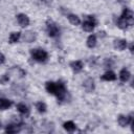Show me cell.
Returning <instances> with one entry per match:
<instances>
[{"mask_svg":"<svg viewBox=\"0 0 134 134\" xmlns=\"http://www.w3.org/2000/svg\"><path fill=\"white\" fill-rule=\"evenodd\" d=\"M43 3H45V4H50L51 2H52V0H41Z\"/></svg>","mask_w":134,"mask_h":134,"instance_id":"obj_30","label":"cell"},{"mask_svg":"<svg viewBox=\"0 0 134 134\" xmlns=\"http://www.w3.org/2000/svg\"><path fill=\"white\" fill-rule=\"evenodd\" d=\"M67 18H68V21H69L72 25H74V26H77V25H80V23H81V19H80L76 15H74V14H68V15H67Z\"/></svg>","mask_w":134,"mask_h":134,"instance_id":"obj_19","label":"cell"},{"mask_svg":"<svg viewBox=\"0 0 134 134\" xmlns=\"http://www.w3.org/2000/svg\"><path fill=\"white\" fill-rule=\"evenodd\" d=\"M20 38H21V32L20 31H14V32H12L9 35L8 41H9V43L14 44V43H17L20 40Z\"/></svg>","mask_w":134,"mask_h":134,"instance_id":"obj_21","label":"cell"},{"mask_svg":"<svg viewBox=\"0 0 134 134\" xmlns=\"http://www.w3.org/2000/svg\"><path fill=\"white\" fill-rule=\"evenodd\" d=\"M36 109L38 110V112L40 113H45L46 112V109H47V106L45 103L43 102H37L36 103Z\"/></svg>","mask_w":134,"mask_h":134,"instance_id":"obj_24","label":"cell"},{"mask_svg":"<svg viewBox=\"0 0 134 134\" xmlns=\"http://www.w3.org/2000/svg\"><path fill=\"white\" fill-rule=\"evenodd\" d=\"M129 49H130V51L133 53V43H130V44H129Z\"/></svg>","mask_w":134,"mask_h":134,"instance_id":"obj_31","label":"cell"},{"mask_svg":"<svg viewBox=\"0 0 134 134\" xmlns=\"http://www.w3.org/2000/svg\"><path fill=\"white\" fill-rule=\"evenodd\" d=\"M54 95L57 96L58 102H60V103L66 100V98H67V89H66L65 84L63 82L59 81L57 83V90H55Z\"/></svg>","mask_w":134,"mask_h":134,"instance_id":"obj_3","label":"cell"},{"mask_svg":"<svg viewBox=\"0 0 134 134\" xmlns=\"http://www.w3.org/2000/svg\"><path fill=\"white\" fill-rule=\"evenodd\" d=\"M5 62V57L2 52H0V64H3Z\"/></svg>","mask_w":134,"mask_h":134,"instance_id":"obj_27","label":"cell"},{"mask_svg":"<svg viewBox=\"0 0 134 134\" xmlns=\"http://www.w3.org/2000/svg\"><path fill=\"white\" fill-rule=\"evenodd\" d=\"M117 122H118V125H119L120 127H127V126L129 125L128 116L122 115V114L118 115V117H117Z\"/></svg>","mask_w":134,"mask_h":134,"instance_id":"obj_22","label":"cell"},{"mask_svg":"<svg viewBox=\"0 0 134 134\" xmlns=\"http://www.w3.org/2000/svg\"><path fill=\"white\" fill-rule=\"evenodd\" d=\"M12 122L17 125H22V118L20 116H12Z\"/></svg>","mask_w":134,"mask_h":134,"instance_id":"obj_26","label":"cell"},{"mask_svg":"<svg viewBox=\"0 0 134 134\" xmlns=\"http://www.w3.org/2000/svg\"><path fill=\"white\" fill-rule=\"evenodd\" d=\"M116 25H117V27H119L120 29H127L129 26H131L130 22H129L127 19L122 18V17H119V18H118V20H117V22H116Z\"/></svg>","mask_w":134,"mask_h":134,"instance_id":"obj_15","label":"cell"},{"mask_svg":"<svg viewBox=\"0 0 134 134\" xmlns=\"http://www.w3.org/2000/svg\"><path fill=\"white\" fill-rule=\"evenodd\" d=\"M45 89H46V91L48 93L54 95L55 90H57V83H54V82H47L45 84Z\"/></svg>","mask_w":134,"mask_h":134,"instance_id":"obj_17","label":"cell"},{"mask_svg":"<svg viewBox=\"0 0 134 134\" xmlns=\"http://www.w3.org/2000/svg\"><path fill=\"white\" fill-rule=\"evenodd\" d=\"M83 87H84V89L86 90V92H88V93L92 92V91L94 90V88H95V85H94V81H93V79L88 77L87 80H85V81L83 82Z\"/></svg>","mask_w":134,"mask_h":134,"instance_id":"obj_9","label":"cell"},{"mask_svg":"<svg viewBox=\"0 0 134 134\" xmlns=\"http://www.w3.org/2000/svg\"><path fill=\"white\" fill-rule=\"evenodd\" d=\"M21 38H22L23 42H25V43H32L37 39V34L35 31L26 30L23 34H21Z\"/></svg>","mask_w":134,"mask_h":134,"instance_id":"obj_5","label":"cell"},{"mask_svg":"<svg viewBox=\"0 0 134 134\" xmlns=\"http://www.w3.org/2000/svg\"><path fill=\"white\" fill-rule=\"evenodd\" d=\"M9 72H10L14 76H16V77H18V79L24 77V76L26 75V72H25L22 68H20L19 66H14V67L9 70Z\"/></svg>","mask_w":134,"mask_h":134,"instance_id":"obj_10","label":"cell"},{"mask_svg":"<svg viewBox=\"0 0 134 134\" xmlns=\"http://www.w3.org/2000/svg\"><path fill=\"white\" fill-rule=\"evenodd\" d=\"M107 35H106V32L104 31V30H102V31H98V37L99 38H105Z\"/></svg>","mask_w":134,"mask_h":134,"instance_id":"obj_28","label":"cell"},{"mask_svg":"<svg viewBox=\"0 0 134 134\" xmlns=\"http://www.w3.org/2000/svg\"><path fill=\"white\" fill-rule=\"evenodd\" d=\"M30 55L32 58V60H35L36 62L39 63H44L47 61L48 59V53L47 51H45L42 48H35V49H30Z\"/></svg>","mask_w":134,"mask_h":134,"instance_id":"obj_1","label":"cell"},{"mask_svg":"<svg viewBox=\"0 0 134 134\" xmlns=\"http://www.w3.org/2000/svg\"><path fill=\"white\" fill-rule=\"evenodd\" d=\"M113 65H114V61H113L112 59H106L105 62H104V66H105V68H107V69L111 68Z\"/></svg>","mask_w":134,"mask_h":134,"instance_id":"obj_25","label":"cell"},{"mask_svg":"<svg viewBox=\"0 0 134 134\" xmlns=\"http://www.w3.org/2000/svg\"><path fill=\"white\" fill-rule=\"evenodd\" d=\"M69 66H70V68L72 69V71H73L74 73L81 72V71L83 70V68H84V64H83V62L80 61V60L72 61V62L69 64Z\"/></svg>","mask_w":134,"mask_h":134,"instance_id":"obj_7","label":"cell"},{"mask_svg":"<svg viewBox=\"0 0 134 134\" xmlns=\"http://www.w3.org/2000/svg\"><path fill=\"white\" fill-rule=\"evenodd\" d=\"M13 105V102L7 99V98H3L0 97V110H6L8 108H10Z\"/></svg>","mask_w":134,"mask_h":134,"instance_id":"obj_16","label":"cell"},{"mask_svg":"<svg viewBox=\"0 0 134 134\" xmlns=\"http://www.w3.org/2000/svg\"><path fill=\"white\" fill-rule=\"evenodd\" d=\"M63 128H64L67 132H74V131L76 130V126H75V124H74L73 121H71V120L65 121V122L63 124Z\"/></svg>","mask_w":134,"mask_h":134,"instance_id":"obj_20","label":"cell"},{"mask_svg":"<svg viewBox=\"0 0 134 134\" xmlns=\"http://www.w3.org/2000/svg\"><path fill=\"white\" fill-rule=\"evenodd\" d=\"M8 80H9V77H8L7 75H3L2 79H1V82H2V83H5V82H7Z\"/></svg>","mask_w":134,"mask_h":134,"instance_id":"obj_29","label":"cell"},{"mask_svg":"<svg viewBox=\"0 0 134 134\" xmlns=\"http://www.w3.org/2000/svg\"><path fill=\"white\" fill-rule=\"evenodd\" d=\"M1 128H2V122L0 121V129H1Z\"/></svg>","mask_w":134,"mask_h":134,"instance_id":"obj_32","label":"cell"},{"mask_svg":"<svg viewBox=\"0 0 134 134\" xmlns=\"http://www.w3.org/2000/svg\"><path fill=\"white\" fill-rule=\"evenodd\" d=\"M46 31L50 38H57L60 36V28L58 24L50 19L46 21Z\"/></svg>","mask_w":134,"mask_h":134,"instance_id":"obj_2","label":"cell"},{"mask_svg":"<svg viewBox=\"0 0 134 134\" xmlns=\"http://www.w3.org/2000/svg\"><path fill=\"white\" fill-rule=\"evenodd\" d=\"M130 77H131V73H130V71H129L126 67L122 68V69L119 71V80H120L122 83L128 82V81L130 80Z\"/></svg>","mask_w":134,"mask_h":134,"instance_id":"obj_13","label":"cell"},{"mask_svg":"<svg viewBox=\"0 0 134 134\" xmlns=\"http://www.w3.org/2000/svg\"><path fill=\"white\" fill-rule=\"evenodd\" d=\"M17 21H18V24L21 26V27H26L29 25V18L25 15V14H18L17 15Z\"/></svg>","mask_w":134,"mask_h":134,"instance_id":"obj_6","label":"cell"},{"mask_svg":"<svg viewBox=\"0 0 134 134\" xmlns=\"http://www.w3.org/2000/svg\"><path fill=\"white\" fill-rule=\"evenodd\" d=\"M113 46H114L115 49L121 51V50H124V49H126L128 47V42L125 39H116L113 42Z\"/></svg>","mask_w":134,"mask_h":134,"instance_id":"obj_8","label":"cell"},{"mask_svg":"<svg viewBox=\"0 0 134 134\" xmlns=\"http://www.w3.org/2000/svg\"><path fill=\"white\" fill-rule=\"evenodd\" d=\"M100 80H102V81H107V82L115 81V80H116V74H115L113 71L108 70L107 72H105V73L100 76Z\"/></svg>","mask_w":134,"mask_h":134,"instance_id":"obj_14","label":"cell"},{"mask_svg":"<svg viewBox=\"0 0 134 134\" xmlns=\"http://www.w3.org/2000/svg\"><path fill=\"white\" fill-rule=\"evenodd\" d=\"M86 44H87V46H88L89 48L95 47V45H96V36H95V35H90V36L87 38Z\"/></svg>","mask_w":134,"mask_h":134,"instance_id":"obj_23","label":"cell"},{"mask_svg":"<svg viewBox=\"0 0 134 134\" xmlns=\"http://www.w3.org/2000/svg\"><path fill=\"white\" fill-rule=\"evenodd\" d=\"M17 110L22 114V115H28L29 114V109H28V107L24 104V103H19V104H17Z\"/></svg>","mask_w":134,"mask_h":134,"instance_id":"obj_18","label":"cell"},{"mask_svg":"<svg viewBox=\"0 0 134 134\" xmlns=\"http://www.w3.org/2000/svg\"><path fill=\"white\" fill-rule=\"evenodd\" d=\"M120 17H122V18L127 19V20L130 22V24H131V25H133V23H134V17H133V12H132L130 8H128V7L124 8L122 14H121V16H120Z\"/></svg>","mask_w":134,"mask_h":134,"instance_id":"obj_11","label":"cell"},{"mask_svg":"<svg viewBox=\"0 0 134 134\" xmlns=\"http://www.w3.org/2000/svg\"><path fill=\"white\" fill-rule=\"evenodd\" d=\"M95 26H96V20H95L94 16H87L86 20L83 22V25H82L83 29L88 32L92 31Z\"/></svg>","mask_w":134,"mask_h":134,"instance_id":"obj_4","label":"cell"},{"mask_svg":"<svg viewBox=\"0 0 134 134\" xmlns=\"http://www.w3.org/2000/svg\"><path fill=\"white\" fill-rule=\"evenodd\" d=\"M21 126L22 125H17V124H9L6 126L5 128V132L8 134H14V133H18L21 131Z\"/></svg>","mask_w":134,"mask_h":134,"instance_id":"obj_12","label":"cell"}]
</instances>
